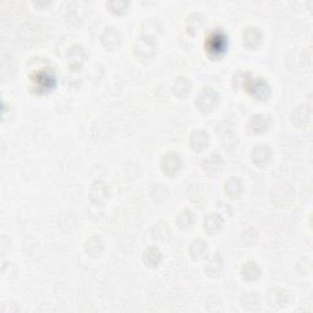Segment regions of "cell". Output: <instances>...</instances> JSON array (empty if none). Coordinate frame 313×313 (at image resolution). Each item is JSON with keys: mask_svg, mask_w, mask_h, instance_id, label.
Segmentation results:
<instances>
[{"mask_svg": "<svg viewBox=\"0 0 313 313\" xmlns=\"http://www.w3.org/2000/svg\"><path fill=\"white\" fill-rule=\"evenodd\" d=\"M33 81L37 83V88H39V91L42 89H51V87L54 86V76L50 75V72L44 71V70H40L36 74V76L33 77Z\"/></svg>", "mask_w": 313, "mask_h": 313, "instance_id": "7a4b0ae2", "label": "cell"}, {"mask_svg": "<svg viewBox=\"0 0 313 313\" xmlns=\"http://www.w3.org/2000/svg\"><path fill=\"white\" fill-rule=\"evenodd\" d=\"M204 47L208 50V53L218 57V55L224 53L225 49H227V37L222 32H213L207 37Z\"/></svg>", "mask_w": 313, "mask_h": 313, "instance_id": "6da1fadb", "label": "cell"}, {"mask_svg": "<svg viewBox=\"0 0 313 313\" xmlns=\"http://www.w3.org/2000/svg\"><path fill=\"white\" fill-rule=\"evenodd\" d=\"M247 89L252 94L259 98V99H265L267 94L269 93V87L267 86V83L263 80H260V78H256V80L251 81L247 85Z\"/></svg>", "mask_w": 313, "mask_h": 313, "instance_id": "3957f363", "label": "cell"}]
</instances>
